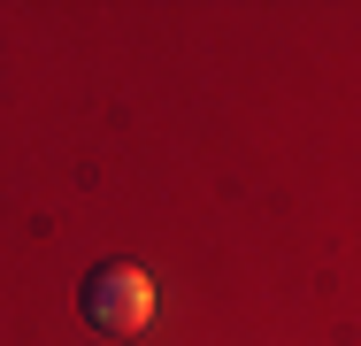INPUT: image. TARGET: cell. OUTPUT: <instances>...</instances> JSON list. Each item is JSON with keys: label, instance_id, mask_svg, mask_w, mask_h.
I'll use <instances>...</instances> for the list:
<instances>
[{"label": "cell", "instance_id": "6da1fadb", "mask_svg": "<svg viewBox=\"0 0 361 346\" xmlns=\"http://www.w3.org/2000/svg\"><path fill=\"white\" fill-rule=\"evenodd\" d=\"M77 308H85V323L92 331H108V339L123 346L131 331H146L154 323V277L139 270V262H92V277H85V292H77Z\"/></svg>", "mask_w": 361, "mask_h": 346}, {"label": "cell", "instance_id": "7a4b0ae2", "mask_svg": "<svg viewBox=\"0 0 361 346\" xmlns=\"http://www.w3.org/2000/svg\"><path fill=\"white\" fill-rule=\"evenodd\" d=\"M108 346H116V339H108Z\"/></svg>", "mask_w": 361, "mask_h": 346}]
</instances>
